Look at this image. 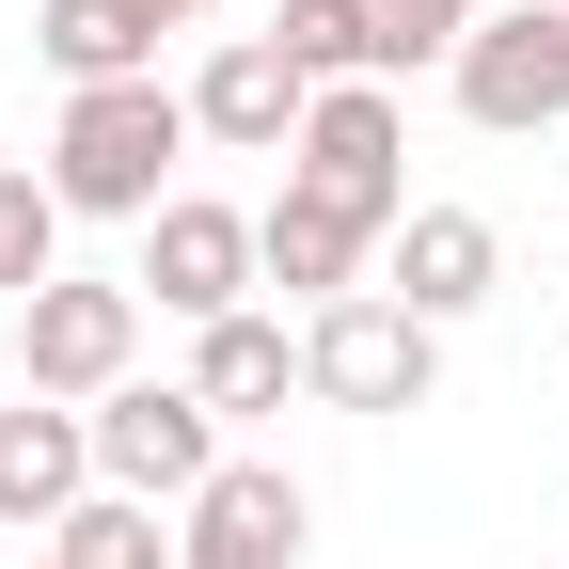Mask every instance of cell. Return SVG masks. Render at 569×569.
<instances>
[{
  "label": "cell",
  "mask_w": 569,
  "mask_h": 569,
  "mask_svg": "<svg viewBox=\"0 0 569 569\" xmlns=\"http://www.w3.org/2000/svg\"><path fill=\"white\" fill-rule=\"evenodd\" d=\"M174 159H190V96L142 63V80H80L48 127V190L63 222H159L174 206Z\"/></svg>",
  "instance_id": "1"
},
{
  "label": "cell",
  "mask_w": 569,
  "mask_h": 569,
  "mask_svg": "<svg viewBox=\"0 0 569 569\" xmlns=\"http://www.w3.org/2000/svg\"><path fill=\"white\" fill-rule=\"evenodd\" d=\"M427 380H443V332H427L411 301H380V284H348V301L301 317V396H332V411H427Z\"/></svg>",
  "instance_id": "2"
},
{
  "label": "cell",
  "mask_w": 569,
  "mask_h": 569,
  "mask_svg": "<svg viewBox=\"0 0 569 569\" xmlns=\"http://www.w3.org/2000/svg\"><path fill=\"white\" fill-rule=\"evenodd\" d=\"M284 190H332L396 238L411 222V127H396V80H317L301 96V142H284Z\"/></svg>",
  "instance_id": "3"
},
{
  "label": "cell",
  "mask_w": 569,
  "mask_h": 569,
  "mask_svg": "<svg viewBox=\"0 0 569 569\" xmlns=\"http://www.w3.org/2000/svg\"><path fill=\"white\" fill-rule=\"evenodd\" d=\"M443 96H459L490 142L569 127V0H490V17L459 32V63H443Z\"/></svg>",
  "instance_id": "4"
},
{
  "label": "cell",
  "mask_w": 569,
  "mask_h": 569,
  "mask_svg": "<svg viewBox=\"0 0 569 569\" xmlns=\"http://www.w3.org/2000/svg\"><path fill=\"white\" fill-rule=\"evenodd\" d=\"M127 365H142V284H80V269H48L32 301H17V396L96 411Z\"/></svg>",
  "instance_id": "5"
},
{
  "label": "cell",
  "mask_w": 569,
  "mask_h": 569,
  "mask_svg": "<svg viewBox=\"0 0 569 569\" xmlns=\"http://www.w3.org/2000/svg\"><path fill=\"white\" fill-rule=\"evenodd\" d=\"M80 427H96V490H142V507H190V490L222 475V411L190 380H111Z\"/></svg>",
  "instance_id": "6"
},
{
  "label": "cell",
  "mask_w": 569,
  "mask_h": 569,
  "mask_svg": "<svg viewBox=\"0 0 569 569\" xmlns=\"http://www.w3.org/2000/svg\"><path fill=\"white\" fill-rule=\"evenodd\" d=\"M127 284H142L159 317H190V332H206V317H238V301H253V206L174 190L159 222H142V269H127Z\"/></svg>",
  "instance_id": "7"
},
{
  "label": "cell",
  "mask_w": 569,
  "mask_h": 569,
  "mask_svg": "<svg viewBox=\"0 0 569 569\" xmlns=\"http://www.w3.org/2000/svg\"><path fill=\"white\" fill-rule=\"evenodd\" d=\"M301 522H317V507H301L284 459H222V475L174 507V569H301Z\"/></svg>",
  "instance_id": "8"
},
{
  "label": "cell",
  "mask_w": 569,
  "mask_h": 569,
  "mask_svg": "<svg viewBox=\"0 0 569 569\" xmlns=\"http://www.w3.org/2000/svg\"><path fill=\"white\" fill-rule=\"evenodd\" d=\"M174 96H190V142H222V159H284V142H301V96H317V80H301V63H284L269 32H222V48H206Z\"/></svg>",
  "instance_id": "9"
},
{
  "label": "cell",
  "mask_w": 569,
  "mask_h": 569,
  "mask_svg": "<svg viewBox=\"0 0 569 569\" xmlns=\"http://www.w3.org/2000/svg\"><path fill=\"white\" fill-rule=\"evenodd\" d=\"M490 284H507V238H490L475 206H411V222L380 238V301H411L427 332H459Z\"/></svg>",
  "instance_id": "10"
},
{
  "label": "cell",
  "mask_w": 569,
  "mask_h": 569,
  "mask_svg": "<svg viewBox=\"0 0 569 569\" xmlns=\"http://www.w3.org/2000/svg\"><path fill=\"white\" fill-rule=\"evenodd\" d=\"M380 269V222L332 190H269L253 206V284H301V301H348V284Z\"/></svg>",
  "instance_id": "11"
},
{
  "label": "cell",
  "mask_w": 569,
  "mask_h": 569,
  "mask_svg": "<svg viewBox=\"0 0 569 569\" xmlns=\"http://www.w3.org/2000/svg\"><path fill=\"white\" fill-rule=\"evenodd\" d=\"M80 490H96V427L63 411V396H17V411H0V522L48 538Z\"/></svg>",
  "instance_id": "12"
},
{
  "label": "cell",
  "mask_w": 569,
  "mask_h": 569,
  "mask_svg": "<svg viewBox=\"0 0 569 569\" xmlns=\"http://www.w3.org/2000/svg\"><path fill=\"white\" fill-rule=\"evenodd\" d=\"M284 380H301V332H284V317L238 301V317H206V332H190V396L222 411V427H238V411H284Z\"/></svg>",
  "instance_id": "13"
},
{
  "label": "cell",
  "mask_w": 569,
  "mask_h": 569,
  "mask_svg": "<svg viewBox=\"0 0 569 569\" xmlns=\"http://www.w3.org/2000/svg\"><path fill=\"white\" fill-rule=\"evenodd\" d=\"M32 48H48L63 96H80V80H142V63H159V32H142L127 0H32Z\"/></svg>",
  "instance_id": "14"
},
{
  "label": "cell",
  "mask_w": 569,
  "mask_h": 569,
  "mask_svg": "<svg viewBox=\"0 0 569 569\" xmlns=\"http://www.w3.org/2000/svg\"><path fill=\"white\" fill-rule=\"evenodd\" d=\"M48 569H174V538H159L142 490H80V507L48 522Z\"/></svg>",
  "instance_id": "15"
},
{
  "label": "cell",
  "mask_w": 569,
  "mask_h": 569,
  "mask_svg": "<svg viewBox=\"0 0 569 569\" xmlns=\"http://www.w3.org/2000/svg\"><path fill=\"white\" fill-rule=\"evenodd\" d=\"M269 48L301 63V80H380V17H365V0H284Z\"/></svg>",
  "instance_id": "16"
},
{
  "label": "cell",
  "mask_w": 569,
  "mask_h": 569,
  "mask_svg": "<svg viewBox=\"0 0 569 569\" xmlns=\"http://www.w3.org/2000/svg\"><path fill=\"white\" fill-rule=\"evenodd\" d=\"M48 269H63V190L32 159H0V301H32Z\"/></svg>",
  "instance_id": "17"
},
{
  "label": "cell",
  "mask_w": 569,
  "mask_h": 569,
  "mask_svg": "<svg viewBox=\"0 0 569 569\" xmlns=\"http://www.w3.org/2000/svg\"><path fill=\"white\" fill-rule=\"evenodd\" d=\"M365 17H380V80H411V63H459V32L490 0H365Z\"/></svg>",
  "instance_id": "18"
},
{
  "label": "cell",
  "mask_w": 569,
  "mask_h": 569,
  "mask_svg": "<svg viewBox=\"0 0 569 569\" xmlns=\"http://www.w3.org/2000/svg\"><path fill=\"white\" fill-rule=\"evenodd\" d=\"M127 17H142V32H190V17H206V0H127Z\"/></svg>",
  "instance_id": "19"
},
{
  "label": "cell",
  "mask_w": 569,
  "mask_h": 569,
  "mask_svg": "<svg viewBox=\"0 0 569 569\" xmlns=\"http://www.w3.org/2000/svg\"><path fill=\"white\" fill-rule=\"evenodd\" d=\"M32 569H48V553H32Z\"/></svg>",
  "instance_id": "20"
}]
</instances>
